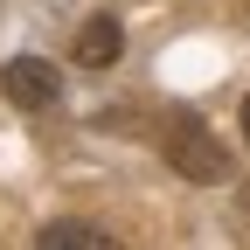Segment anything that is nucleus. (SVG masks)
<instances>
[{
  "label": "nucleus",
  "mask_w": 250,
  "mask_h": 250,
  "mask_svg": "<svg viewBox=\"0 0 250 250\" xmlns=\"http://www.w3.org/2000/svg\"><path fill=\"white\" fill-rule=\"evenodd\" d=\"M160 153H167V167L181 181H229V153H223V139H215L195 111H167Z\"/></svg>",
  "instance_id": "nucleus-1"
},
{
  "label": "nucleus",
  "mask_w": 250,
  "mask_h": 250,
  "mask_svg": "<svg viewBox=\"0 0 250 250\" xmlns=\"http://www.w3.org/2000/svg\"><path fill=\"white\" fill-rule=\"evenodd\" d=\"M0 90H7V104H21V111H49L62 98V77L42 56H14L7 70H0Z\"/></svg>",
  "instance_id": "nucleus-2"
},
{
  "label": "nucleus",
  "mask_w": 250,
  "mask_h": 250,
  "mask_svg": "<svg viewBox=\"0 0 250 250\" xmlns=\"http://www.w3.org/2000/svg\"><path fill=\"white\" fill-rule=\"evenodd\" d=\"M118 49H125V28L111 21V14H90L83 28H77V62H83V70H111V62H118Z\"/></svg>",
  "instance_id": "nucleus-3"
},
{
  "label": "nucleus",
  "mask_w": 250,
  "mask_h": 250,
  "mask_svg": "<svg viewBox=\"0 0 250 250\" xmlns=\"http://www.w3.org/2000/svg\"><path fill=\"white\" fill-rule=\"evenodd\" d=\"M35 243H42V250H104L111 236H104L98 223H49Z\"/></svg>",
  "instance_id": "nucleus-4"
},
{
  "label": "nucleus",
  "mask_w": 250,
  "mask_h": 250,
  "mask_svg": "<svg viewBox=\"0 0 250 250\" xmlns=\"http://www.w3.org/2000/svg\"><path fill=\"white\" fill-rule=\"evenodd\" d=\"M243 139H250V98H243Z\"/></svg>",
  "instance_id": "nucleus-5"
},
{
  "label": "nucleus",
  "mask_w": 250,
  "mask_h": 250,
  "mask_svg": "<svg viewBox=\"0 0 250 250\" xmlns=\"http://www.w3.org/2000/svg\"><path fill=\"white\" fill-rule=\"evenodd\" d=\"M243 208H250V188H243Z\"/></svg>",
  "instance_id": "nucleus-6"
}]
</instances>
